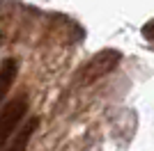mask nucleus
<instances>
[{
	"label": "nucleus",
	"mask_w": 154,
	"mask_h": 151,
	"mask_svg": "<svg viewBox=\"0 0 154 151\" xmlns=\"http://www.w3.org/2000/svg\"><path fill=\"white\" fill-rule=\"evenodd\" d=\"M37 124H39V119L35 117V119H30L23 128H21L19 133H16V138H14V142L9 147H7V151H23L26 149V144H28V140L32 138V133H35V128H37Z\"/></svg>",
	"instance_id": "nucleus-4"
},
{
	"label": "nucleus",
	"mask_w": 154,
	"mask_h": 151,
	"mask_svg": "<svg viewBox=\"0 0 154 151\" xmlns=\"http://www.w3.org/2000/svg\"><path fill=\"white\" fill-rule=\"evenodd\" d=\"M120 60H122V55H120L117 50H110V48L108 50H99L90 62L81 69V80H83V82L99 80L101 76L110 73V71L115 69L117 64H120Z\"/></svg>",
	"instance_id": "nucleus-2"
},
{
	"label": "nucleus",
	"mask_w": 154,
	"mask_h": 151,
	"mask_svg": "<svg viewBox=\"0 0 154 151\" xmlns=\"http://www.w3.org/2000/svg\"><path fill=\"white\" fill-rule=\"evenodd\" d=\"M16 73H19V64H16V60H5L2 62V67H0V103H2V99H5V94L9 92V87L14 85V80H16Z\"/></svg>",
	"instance_id": "nucleus-3"
},
{
	"label": "nucleus",
	"mask_w": 154,
	"mask_h": 151,
	"mask_svg": "<svg viewBox=\"0 0 154 151\" xmlns=\"http://www.w3.org/2000/svg\"><path fill=\"white\" fill-rule=\"evenodd\" d=\"M26 112H28V99L23 94L14 96L12 101L5 103V108L0 110V147H5L14 133H19V124L23 121Z\"/></svg>",
	"instance_id": "nucleus-1"
}]
</instances>
